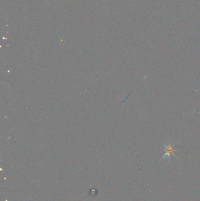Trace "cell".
I'll list each match as a JSON object with an SVG mask.
<instances>
[{
    "mask_svg": "<svg viewBox=\"0 0 200 201\" xmlns=\"http://www.w3.org/2000/svg\"><path fill=\"white\" fill-rule=\"evenodd\" d=\"M163 145L165 146V154L161 159H170L171 155H173L175 158H177L176 155H175V152L177 151V150L174 148V147L172 145V143L171 142H169L168 144H165L163 143Z\"/></svg>",
    "mask_w": 200,
    "mask_h": 201,
    "instance_id": "cell-1",
    "label": "cell"
}]
</instances>
